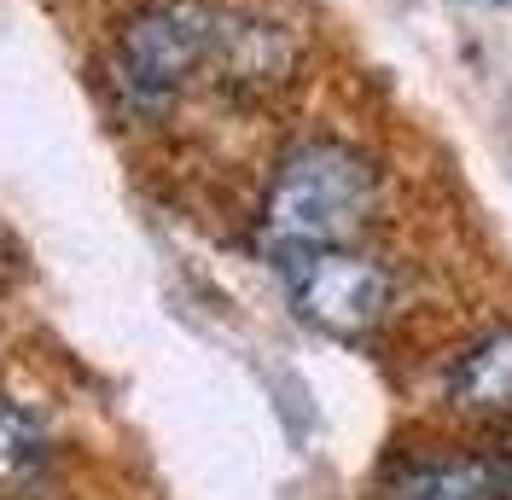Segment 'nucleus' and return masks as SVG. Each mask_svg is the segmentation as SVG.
I'll return each instance as SVG.
<instances>
[{"instance_id": "obj_1", "label": "nucleus", "mask_w": 512, "mask_h": 500, "mask_svg": "<svg viewBox=\"0 0 512 500\" xmlns=\"http://www.w3.org/2000/svg\"><path fill=\"white\" fill-rule=\"evenodd\" d=\"M379 163L344 140H309L274 169L262 198V239L274 256L355 245L379 221Z\"/></svg>"}, {"instance_id": "obj_2", "label": "nucleus", "mask_w": 512, "mask_h": 500, "mask_svg": "<svg viewBox=\"0 0 512 500\" xmlns=\"http://www.w3.org/2000/svg\"><path fill=\"white\" fill-rule=\"evenodd\" d=\"M222 6L210 0H146L128 12L123 30L111 35L105 82L134 117H163L192 88V76L210 70Z\"/></svg>"}, {"instance_id": "obj_3", "label": "nucleus", "mask_w": 512, "mask_h": 500, "mask_svg": "<svg viewBox=\"0 0 512 500\" xmlns=\"http://www.w3.org/2000/svg\"><path fill=\"white\" fill-rule=\"evenodd\" d=\"M286 262V285L297 314L315 326V332H332V338H367L379 332L390 309H396V280L390 268L361 256V250L338 245V250H297V256H280Z\"/></svg>"}, {"instance_id": "obj_4", "label": "nucleus", "mask_w": 512, "mask_h": 500, "mask_svg": "<svg viewBox=\"0 0 512 500\" xmlns=\"http://www.w3.org/2000/svg\"><path fill=\"white\" fill-rule=\"evenodd\" d=\"M303 70V35L268 18V12H227L216 18V47H210V82L233 99H274L286 94Z\"/></svg>"}, {"instance_id": "obj_5", "label": "nucleus", "mask_w": 512, "mask_h": 500, "mask_svg": "<svg viewBox=\"0 0 512 500\" xmlns=\"http://www.w3.org/2000/svg\"><path fill=\"white\" fill-rule=\"evenodd\" d=\"M396 500H507L512 495V448L478 454H419L390 471Z\"/></svg>"}, {"instance_id": "obj_6", "label": "nucleus", "mask_w": 512, "mask_h": 500, "mask_svg": "<svg viewBox=\"0 0 512 500\" xmlns=\"http://www.w3.org/2000/svg\"><path fill=\"white\" fill-rule=\"evenodd\" d=\"M448 402L478 419L512 413V332H489L448 367Z\"/></svg>"}, {"instance_id": "obj_7", "label": "nucleus", "mask_w": 512, "mask_h": 500, "mask_svg": "<svg viewBox=\"0 0 512 500\" xmlns=\"http://www.w3.org/2000/svg\"><path fill=\"white\" fill-rule=\"evenodd\" d=\"M47 431L35 425V413L0 396V500H30L35 483L47 477Z\"/></svg>"}, {"instance_id": "obj_8", "label": "nucleus", "mask_w": 512, "mask_h": 500, "mask_svg": "<svg viewBox=\"0 0 512 500\" xmlns=\"http://www.w3.org/2000/svg\"><path fill=\"white\" fill-rule=\"evenodd\" d=\"M6 268H12V250H6V239H0V274H6Z\"/></svg>"}, {"instance_id": "obj_9", "label": "nucleus", "mask_w": 512, "mask_h": 500, "mask_svg": "<svg viewBox=\"0 0 512 500\" xmlns=\"http://www.w3.org/2000/svg\"><path fill=\"white\" fill-rule=\"evenodd\" d=\"M489 6H507V0H489Z\"/></svg>"}]
</instances>
